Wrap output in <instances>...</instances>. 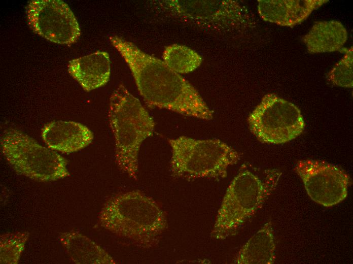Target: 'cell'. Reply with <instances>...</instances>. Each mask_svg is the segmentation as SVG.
<instances>
[{
  "instance_id": "277c9868",
  "label": "cell",
  "mask_w": 353,
  "mask_h": 264,
  "mask_svg": "<svg viewBox=\"0 0 353 264\" xmlns=\"http://www.w3.org/2000/svg\"><path fill=\"white\" fill-rule=\"evenodd\" d=\"M108 117L115 141L116 163L121 172L136 179L140 147L152 135L154 120L123 84L110 97Z\"/></svg>"
},
{
  "instance_id": "6da1fadb",
  "label": "cell",
  "mask_w": 353,
  "mask_h": 264,
  "mask_svg": "<svg viewBox=\"0 0 353 264\" xmlns=\"http://www.w3.org/2000/svg\"><path fill=\"white\" fill-rule=\"evenodd\" d=\"M110 40L127 64L149 105L206 120L213 119V111L198 91L163 60L117 36L110 37Z\"/></svg>"
},
{
  "instance_id": "ba28073f",
  "label": "cell",
  "mask_w": 353,
  "mask_h": 264,
  "mask_svg": "<svg viewBox=\"0 0 353 264\" xmlns=\"http://www.w3.org/2000/svg\"><path fill=\"white\" fill-rule=\"evenodd\" d=\"M163 6L178 17L212 30L241 29L252 24L247 9L232 0H167Z\"/></svg>"
},
{
  "instance_id": "8992f818",
  "label": "cell",
  "mask_w": 353,
  "mask_h": 264,
  "mask_svg": "<svg viewBox=\"0 0 353 264\" xmlns=\"http://www.w3.org/2000/svg\"><path fill=\"white\" fill-rule=\"evenodd\" d=\"M0 142L3 155L18 174L40 182L56 181L69 175L65 158L16 128L5 129Z\"/></svg>"
},
{
  "instance_id": "3957f363",
  "label": "cell",
  "mask_w": 353,
  "mask_h": 264,
  "mask_svg": "<svg viewBox=\"0 0 353 264\" xmlns=\"http://www.w3.org/2000/svg\"><path fill=\"white\" fill-rule=\"evenodd\" d=\"M281 173L243 164L223 196L210 237L223 240L235 235L276 187Z\"/></svg>"
},
{
  "instance_id": "e0dca14e",
  "label": "cell",
  "mask_w": 353,
  "mask_h": 264,
  "mask_svg": "<svg viewBox=\"0 0 353 264\" xmlns=\"http://www.w3.org/2000/svg\"><path fill=\"white\" fill-rule=\"evenodd\" d=\"M163 61L172 70L179 74L192 72L202 63L201 56L187 46L172 44L167 46L163 53Z\"/></svg>"
},
{
  "instance_id": "9c48e42d",
  "label": "cell",
  "mask_w": 353,
  "mask_h": 264,
  "mask_svg": "<svg viewBox=\"0 0 353 264\" xmlns=\"http://www.w3.org/2000/svg\"><path fill=\"white\" fill-rule=\"evenodd\" d=\"M294 171L302 180L309 196L318 204L332 207L347 195L351 179L337 166L324 161L305 159L298 161Z\"/></svg>"
},
{
  "instance_id": "7a4b0ae2",
  "label": "cell",
  "mask_w": 353,
  "mask_h": 264,
  "mask_svg": "<svg viewBox=\"0 0 353 264\" xmlns=\"http://www.w3.org/2000/svg\"><path fill=\"white\" fill-rule=\"evenodd\" d=\"M98 220L108 231L144 248L157 245L168 226L166 214L155 201L137 190L110 197Z\"/></svg>"
},
{
  "instance_id": "5b68a950",
  "label": "cell",
  "mask_w": 353,
  "mask_h": 264,
  "mask_svg": "<svg viewBox=\"0 0 353 264\" xmlns=\"http://www.w3.org/2000/svg\"><path fill=\"white\" fill-rule=\"evenodd\" d=\"M171 148L172 175L187 179L225 178L240 154L219 139L196 140L186 136L168 140Z\"/></svg>"
},
{
  "instance_id": "8fae6325",
  "label": "cell",
  "mask_w": 353,
  "mask_h": 264,
  "mask_svg": "<svg viewBox=\"0 0 353 264\" xmlns=\"http://www.w3.org/2000/svg\"><path fill=\"white\" fill-rule=\"evenodd\" d=\"M42 138L48 148L64 153L78 151L93 140V133L84 124L72 121H53L42 128Z\"/></svg>"
},
{
  "instance_id": "ac0fdd59",
  "label": "cell",
  "mask_w": 353,
  "mask_h": 264,
  "mask_svg": "<svg viewBox=\"0 0 353 264\" xmlns=\"http://www.w3.org/2000/svg\"><path fill=\"white\" fill-rule=\"evenodd\" d=\"M30 233L27 231L11 232L0 236V263L17 264Z\"/></svg>"
},
{
  "instance_id": "d6986e66",
  "label": "cell",
  "mask_w": 353,
  "mask_h": 264,
  "mask_svg": "<svg viewBox=\"0 0 353 264\" xmlns=\"http://www.w3.org/2000/svg\"><path fill=\"white\" fill-rule=\"evenodd\" d=\"M352 47L346 49L344 56L328 73V80L334 85L345 88L353 86Z\"/></svg>"
},
{
  "instance_id": "9a60e30c",
  "label": "cell",
  "mask_w": 353,
  "mask_h": 264,
  "mask_svg": "<svg viewBox=\"0 0 353 264\" xmlns=\"http://www.w3.org/2000/svg\"><path fill=\"white\" fill-rule=\"evenodd\" d=\"M347 39L343 25L336 20L315 22L302 40L311 54L340 50Z\"/></svg>"
},
{
  "instance_id": "30bf717a",
  "label": "cell",
  "mask_w": 353,
  "mask_h": 264,
  "mask_svg": "<svg viewBox=\"0 0 353 264\" xmlns=\"http://www.w3.org/2000/svg\"><path fill=\"white\" fill-rule=\"evenodd\" d=\"M26 12L28 24L32 30L53 43L71 44L81 35L75 16L62 1H31Z\"/></svg>"
},
{
  "instance_id": "2e32d148",
  "label": "cell",
  "mask_w": 353,
  "mask_h": 264,
  "mask_svg": "<svg viewBox=\"0 0 353 264\" xmlns=\"http://www.w3.org/2000/svg\"><path fill=\"white\" fill-rule=\"evenodd\" d=\"M275 259V243L270 221L241 247L234 261L237 264H272Z\"/></svg>"
},
{
  "instance_id": "4fadbf2b",
  "label": "cell",
  "mask_w": 353,
  "mask_h": 264,
  "mask_svg": "<svg viewBox=\"0 0 353 264\" xmlns=\"http://www.w3.org/2000/svg\"><path fill=\"white\" fill-rule=\"evenodd\" d=\"M68 71L84 90L89 92L102 87L109 81L111 74L109 54L97 51L70 60Z\"/></svg>"
},
{
  "instance_id": "5bb4252c",
  "label": "cell",
  "mask_w": 353,
  "mask_h": 264,
  "mask_svg": "<svg viewBox=\"0 0 353 264\" xmlns=\"http://www.w3.org/2000/svg\"><path fill=\"white\" fill-rule=\"evenodd\" d=\"M59 242L77 264H115L117 261L99 245L75 230L60 233Z\"/></svg>"
},
{
  "instance_id": "52a82bcc",
  "label": "cell",
  "mask_w": 353,
  "mask_h": 264,
  "mask_svg": "<svg viewBox=\"0 0 353 264\" xmlns=\"http://www.w3.org/2000/svg\"><path fill=\"white\" fill-rule=\"evenodd\" d=\"M249 128L260 142L281 144L300 135L305 123L299 109L274 93L265 95L248 118Z\"/></svg>"
},
{
  "instance_id": "7c38bea8",
  "label": "cell",
  "mask_w": 353,
  "mask_h": 264,
  "mask_svg": "<svg viewBox=\"0 0 353 264\" xmlns=\"http://www.w3.org/2000/svg\"><path fill=\"white\" fill-rule=\"evenodd\" d=\"M327 0H258V11L265 21L293 27L304 21Z\"/></svg>"
}]
</instances>
